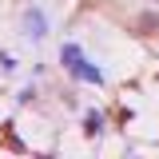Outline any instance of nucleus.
Instances as JSON below:
<instances>
[{"label":"nucleus","mask_w":159,"mask_h":159,"mask_svg":"<svg viewBox=\"0 0 159 159\" xmlns=\"http://www.w3.org/2000/svg\"><path fill=\"white\" fill-rule=\"evenodd\" d=\"M60 60H64V68H68L76 80H84V84H103V72H99V68H92V64L84 60V52H80L76 44H68V48L60 52Z\"/></svg>","instance_id":"1"},{"label":"nucleus","mask_w":159,"mask_h":159,"mask_svg":"<svg viewBox=\"0 0 159 159\" xmlns=\"http://www.w3.org/2000/svg\"><path fill=\"white\" fill-rule=\"evenodd\" d=\"M20 36L28 40V44H44L48 40V16H44L40 4H32V8L20 12Z\"/></svg>","instance_id":"2"},{"label":"nucleus","mask_w":159,"mask_h":159,"mask_svg":"<svg viewBox=\"0 0 159 159\" xmlns=\"http://www.w3.org/2000/svg\"><path fill=\"white\" fill-rule=\"evenodd\" d=\"M99 131H103V116L99 111H88L84 116V135H99Z\"/></svg>","instance_id":"3"}]
</instances>
